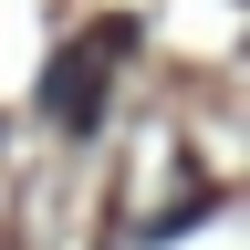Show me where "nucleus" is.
<instances>
[{
	"mask_svg": "<svg viewBox=\"0 0 250 250\" xmlns=\"http://www.w3.org/2000/svg\"><path fill=\"white\" fill-rule=\"evenodd\" d=\"M125 52H136V21H104L94 42H73V52L52 62V83H42V115L62 125V136H83V125L104 115V94H115V62H125Z\"/></svg>",
	"mask_w": 250,
	"mask_h": 250,
	"instance_id": "obj_1",
	"label": "nucleus"
}]
</instances>
